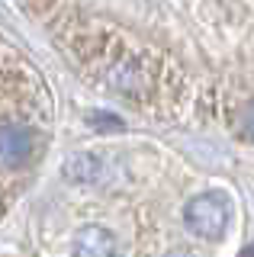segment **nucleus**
<instances>
[{
    "label": "nucleus",
    "mask_w": 254,
    "mask_h": 257,
    "mask_svg": "<svg viewBox=\"0 0 254 257\" xmlns=\"http://www.w3.org/2000/svg\"><path fill=\"white\" fill-rule=\"evenodd\" d=\"M228 215H232V209H228V199L222 193H200L184 209L187 228L200 238H219L228 228Z\"/></svg>",
    "instance_id": "obj_1"
},
{
    "label": "nucleus",
    "mask_w": 254,
    "mask_h": 257,
    "mask_svg": "<svg viewBox=\"0 0 254 257\" xmlns=\"http://www.w3.org/2000/svg\"><path fill=\"white\" fill-rule=\"evenodd\" d=\"M65 177L74 183H113L122 177V161L113 151H77L65 161Z\"/></svg>",
    "instance_id": "obj_2"
},
{
    "label": "nucleus",
    "mask_w": 254,
    "mask_h": 257,
    "mask_svg": "<svg viewBox=\"0 0 254 257\" xmlns=\"http://www.w3.org/2000/svg\"><path fill=\"white\" fill-rule=\"evenodd\" d=\"M33 158V135L29 128L17 122L0 125V164L4 167H20Z\"/></svg>",
    "instance_id": "obj_3"
},
{
    "label": "nucleus",
    "mask_w": 254,
    "mask_h": 257,
    "mask_svg": "<svg viewBox=\"0 0 254 257\" xmlns=\"http://www.w3.org/2000/svg\"><path fill=\"white\" fill-rule=\"evenodd\" d=\"M113 254H116V241L100 225H87L74 235V257H113Z\"/></svg>",
    "instance_id": "obj_4"
},
{
    "label": "nucleus",
    "mask_w": 254,
    "mask_h": 257,
    "mask_svg": "<svg viewBox=\"0 0 254 257\" xmlns=\"http://www.w3.org/2000/svg\"><path fill=\"white\" fill-rule=\"evenodd\" d=\"M241 132L248 135V139H254V103L241 112Z\"/></svg>",
    "instance_id": "obj_5"
},
{
    "label": "nucleus",
    "mask_w": 254,
    "mask_h": 257,
    "mask_svg": "<svg viewBox=\"0 0 254 257\" xmlns=\"http://www.w3.org/2000/svg\"><path fill=\"white\" fill-rule=\"evenodd\" d=\"M241 257H254V241H251L248 247H244V254H241Z\"/></svg>",
    "instance_id": "obj_6"
},
{
    "label": "nucleus",
    "mask_w": 254,
    "mask_h": 257,
    "mask_svg": "<svg viewBox=\"0 0 254 257\" xmlns=\"http://www.w3.org/2000/svg\"><path fill=\"white\" fill-rule=\"evenodd\" d=\"M164 257H190L187 251H171V254H164Z\"/></svg>",
    "instance_id": "obj_7"
}]
</instances>
